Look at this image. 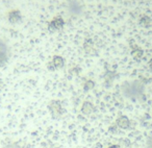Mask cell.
Here are the masks:
<instances>
[{"instance_id": "7a4b0ae2", "label": "cell", "mask_w": 152, "mask_h": 148, "mask_svg": "<svg viewBox=\"0 0 152 148\" xmlns=\"http://www.w3.org/2000/svg\"><path fill=\"white\" fill-rule=\"evenodd\" d=\"M48 108H49V111H50L51 115H52L54 118H59L64 113V108H63V106H61V103L58 100H52V101L49 102Z\"/></svg>"}, {"instance_id": "9c48e42d", "label": "cell", "mask_w": 152, "mask_h": 148, "mask_svg": "<svg viewBox=\"0 0 152 148\" xmlns=\"http://www.w3.org/2000/svg\"><path fill=\"white\" fill-rule=\"evenodd\" d=\"M143 54H144V51L142 50L140 47L137 46H134L132 47V51H131V55H132V57L134 59H137V61H140V59L143 57Z\"/></svg>"}, {"instance_id": "4fadbf2b", "label": "cell", "mask_w": 152, "mask_h": 148, "mask_svg": "<svg viewBox=\"0 0 152 148\" xmlns=\"http://www.w3.org/2000/svg\"><path fill=\"white\" fill-rule=\"evenodd\" d=\"M9 48H7V45L2 39H0V54L1 53H7Z\"/></svg>"}, {"instance_id": "30bf717a", "label": "cell", "mask_w": 152, "mask_h": 148, "mask_svg": "<svg viewBox=\"0 0 152 148\" xmlns=\"http://www.w3.org/2000/svg\"><path fill=\"white\" fill-rule=\"evenodd\" d=\"M115 77H116V73H115V72H112V71H107L105 75H104V79H105V81L107 84L110 83V85L113 83Z\"/></svg>"}, {"instance_id": "277c9868", "label": "cell", "mask_w": 152, "mask_h": 148, "mask_svg": "<svg viewBox=\"0 0 152 148\" xmlns=\"http://www.w3.org/2000/svg\"><path fill=\"white\" fill-rule=\"evenodd\" d=\"M68 10L73 15H79L83 12V5L77 0H70L68 3Z\"/></svg>"}, {"instance_id": "8fae6325", "label": "cell", "mask_w": 152, "mask_h": 148, "mask_svg": "<svg viewBox=\"0 0 152 148\" xmlns=\"http://www.w3.org/2000/svg\"><path fill=\"white\" fill-rule=\"evenodd\" d=\"M9 61V53H1L0 54V67H4Z\"/></svg>"}, {"instance_id": "7c38bea8", "label": "cell", "mask_w": 152, "mask_h": 148, "mask_svg": "<svg viewBox=\"0 0 152 148\" xmlns=\"http://www.w3.org/2000/svg\"><path fill=\"white\" fill-rule=\"evenodd\" d=\"M140 24H141L142 26H144V27H148V26H150V24H151V20H150V18L148 17V16H144V17H142L141 20H140Z\"/></svg>"}, {"instance_id": "9a60e30c", "label": "cell", "mask_w": 152, "mask_h": 148, "mask_svg": "<svg viewBox=\"0 0 152 148\" xmlns=\"http://www.w3.org/2000/svg\"><path fill=\"white\" fill-rule=\"evenodd\" d=\"M5 148H22V147H21V146L18 145V144L13 143V144H10V145H7Z\"/></svg>"}, {"instance_id": "5b68a950", "label": "cell", "mask_w": 152, "mask_h": 148, "mask_svg": "<svg viewBox=\"0 0 152 148\" xmlns=\"http://www.w3.org/2000/svg\"><path fill=\"white\" fill-rule=\"evenodd\" d=\"M65 65V61L61 56L59 55H54L52 59V61L50 62L49 64V69L50 70H57V69H61V68L64 67Z\"/></svg>"}, {"instance_id": "2e32d148", "label": "cell", "mask_w": 152, "mask_h": 148, "mask_svg": "<svg viewBox=\"0 0 152 148\" xmlns=\"http://www.w3.org/2000/svg\"><path fill=\"white\" fill-rule=\"evenodd\" d=\"M149 68H150V70H152V59L149 62Z\"/></svg>"}, {"instance_id": "6da1fadb", "label": "cell", "mask_w": 152, "mask_h": 148, "mask_svg": "<svg viewBox=\"0 0 152 148\" xmlns=\"http://www.w3.org/2000/svg\"><path fill=\"white\" fill-rule=\"evenodd\" d=\"M122 92L128 98H139L144 93V85L139 81L124 83L122 86Z\"/></svg>"}, {"instance_id": "3957f363", "label": "cell", "mask_w": 152, "mask_h": 148, "mask_svg": "<svg viewBox=\"0 0 152 148\" xmlns=\"http://www.w3.org/2000/svg\"><path fill=\"white\" fill-rule=\"evenodd\" d=\"M65 25V21L61 17H54L50 22L48 23V30L50 32H55L58 30L63 29Z\"/></svg>"}, {"instance_id": "52a82bcc", "label": "cell", "mask_w": 152, "mask_h": 148, "mask_svg": "<svg viewBox=\"0 0 152 148\" xmlns=\"http://www.w3.org/2000/svg\"><path fill=\"white\" fill-rule=\"evenodd\" d=\"M116 124H117V126L120 127V128L126 129V128H128V127L130 126V120H129L126 116H121V117H119V118L117 119Z\"/></svg>"}, {"instance_id": "e0dca14e", "label": "cell", "mask_w": 152, "mask_h": 148, "mask_svg": "<svg viewBox=\"0 0 152 148\" xmlns=\"http://www.w3.org/2000/svg\"><path fill=\"white\" fill-rule=\"evenodd\" d=\"M108 148H119L118 146H116V145H112V146H110Z\"/></svg>"}, {"instance_id": "8992f818", "label": "cell", "mask_w": 152, "mask_h": 148, "mask_svg": "<svg viewBox=\"0 0 152 148\" xmlns=\"http://www.w3.org/2000/svg\"><path fill=\"white\" fill-rule=\"evenodd\" d=\"M7 20H9V22H11V23H13V24L20 23V22L22 21L21 12L18 11V10H13V11H11L7 14Z\"/></svg>"}, {"instance_id": "5bb4252c", "label": "cell", "mask_w": 152, "mask_h": 148, "mask_svg": "<svg viewBox=\"0 0 152 148\" xmlns=\"http://www.w3.org/2000/svg\"><path fill=\"white\" fill-rule=\"evenodd\" d=\"M95 87V83L93 81H87L85 83V86H83V90L85 91H90V90L94 89Z\"/></svg>"}, {"instance_id": "ba28073f", "label": "cell", "mask_w": 152, "mask_h": 148, "mask_svg": "<svg viewBox=\"0 0 152 148\" xmlns=\"http://www.w3.org/2000/svg\"><path fill=\"white\" fill-rule=\"evenodd\" d=\"M94 111V106L92 102L90 101H85L83 104V106H81V113L85 115H90L92 114Z\"/></svg>"}]
</instances>
